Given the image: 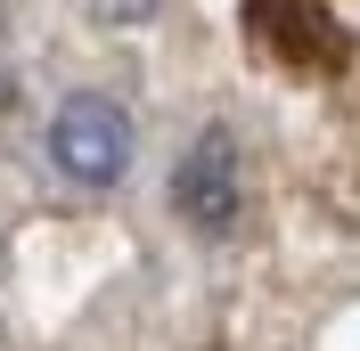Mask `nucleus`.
I'll return each instance as SVG.
<instances>
[{
  "label": "nucleus",
  "mask_w": 360,
  "mask_h": 351,
  "mask_svg": "<svg viewBox=\"0 0 360 351\" xmlns=\"http://www.w3.org/2000/svg\"><path fill=\"white\" fill-rule=\"evenodd\" d=\"M90 17H98V25H148L156 0H90Z\"/></svg>",
  "instance_id": "obj_4"
},
{
  "label": "nucleus",
  "mask_w": 360,
  "mask_h": 351,
  "mask_svg": "<svg viewBox=\"0 0 360 351\" xmlns=\"http://www.w3.org/2000/svg\"><path fill=\"white\" fill-rule=\"evenodd\" d=\"M172 204L188 229H205V237H221L229 220H238V147H229V131H205L197 147L172 164Z\"/></svg>",
  "instance_id": "obj_2"
},
{
  "label": "nucleus",
  "mask_w": 360,
  "mask_h": 351,
  "mask_svg": "<svg viewBox=\"0 0 360 351\" xmlns=\"http://www.w3.org/2000/svg\"><path fill=\"white\" fill-rule=\"evenodd\" d=\"M246 25L278 49V58H303V66H336V49H344L336 17H328L319 0H246Z\"/></svg>",
  "instance_id": "obj_3"
},
{
  "label": "nucleus",
  "mask_w": 360,
  "mask_h": 351,
  "mask_svg": "<svg viewBox=\"0 0 360 351\" xmlns=\"http://www.w3.org/2000/svg\"><path fill=\"white\" fill-rule=\"evenodd\" d=\"M49 164L66 180H82V188L123 180V164H131V123H123V107H115V98H66V107L49 114Z\"/></svg>",
  "instance_id": "obj_1"
}]
</instances>
